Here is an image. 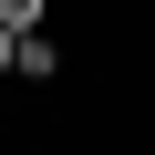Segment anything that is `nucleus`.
<instances>
[{
    "mask_svg": "<svg viewBox=\"0 0 155 155\" xmlns=\"http://www.w3.org/2000/svg\"><path fill=\"white\" fill-rule=\"evenodd\" d=\"M62 72H72V52H62L52 31H31V41H21V62H11V83H62Z\"/></svg>",
    "mask_w": 155,
    "mask_h": 155,
    "instance_id": "1",
    "label": "nucleus"
},
{
    "mask_svg": "<svg viewBox=\"0 0 155 155\" xmlns=\"http://www.w3.org/2000/svg\"><path fill=\"white\" fill-rule=\"evenodd\" d=\"M52 11H62V0H0V31L31 41V31H52Z\"/></svg>",
    "mask_w": 155,
    "mask_h": 155,
    "instance_id": "2",
    "label": "nucleus"
},
{
    "mask_svg": "<svg viewBox=\"0 0 155 155\" xmlns=\"http://www.w3.org/2000/svg\"><path fill=\"white\" fill-rule=\"evenodd\" d=\"M11 62H21V41H11V31H0V83H11Z\"/></svg>",
    "mask_w": 155,
    "mask_h": 155,
    "instance_id": "3",
    "label": "nucleus"
}]
</instances>
